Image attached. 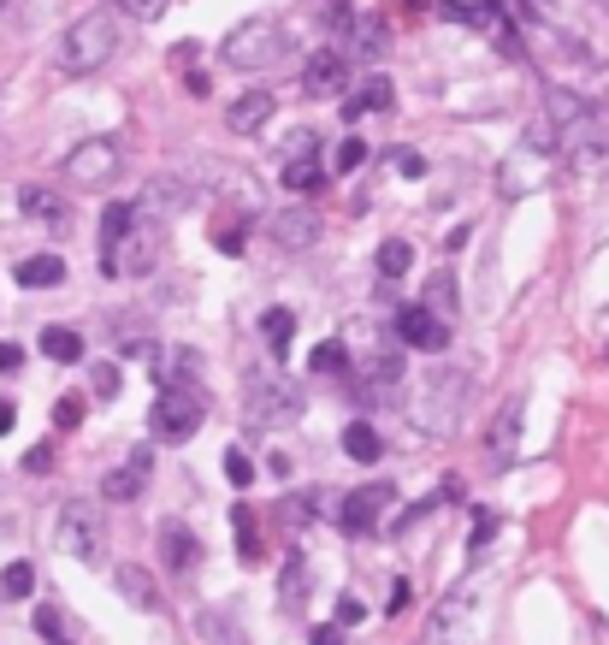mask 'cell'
I'll return each mask as SVG.
<instances>
[{"mask_svg": "<svg viewBox=\"0 0 609 645\" xmlns=\"http://www.w3.org/2000/svg\"><path fill=\"white\" fill-rule=\"evenodd\" d=\"M527 143H545L556 160L568 166V173H603V160H609V131H603V118L586 107L580 95H568V90H550L545 95V125H533L527 131Z\"/></svg>", "mask_w": 609, "mask_h": 645, "instance_id": "6da1fadb", "label": "cell"}, {"mask_svg": "<svg viewBox=\"0 0 609 645\" xmlns=\"http://www.w3.org/2000/svg\"><path fill=\"white\" fill-rule=\"evenodd\" d=\"M113 54H118V19L113 12H83V19L65 24L54 60L65 77H95L101 65H113Z\"/></svg>", "mask_w": 609, "mask_h": 645, "instance_id": "7a4b0ae2", "label": "cell"}, {"mask_svg": "<svg viewBox=\"0 0 609 645\" xmlns=\"http://www.w3.org/2000/svg\"><path fill=\"white\" fill-rule=\"evenodd\" d=\"M467 392H474V379H467V373H456V367L426 373V379L414 385V420H421V427H426L432 438H444V433L462 420Z\"/></svg>", "mask_w": 609, "mask_h": 645, "instance_id": "3957f363", "label": "cell"}, {"mask_svg": "<svg viewBox=\"0 0 609 645\" xmlns=\"http://www.w3.org/2000/svg\"><path fill=\"white\" fill-rule=\"evenodd\" d=\"M161 249H166V219H154V214L136 208L131 226H125V237H118L113 254L101 261V273H107V279H143L148 267L161 261Z\"/></svg>", "mask_w": 609, "mask_h": 645, "instance_id": "277c9868", "label": "cell"}, {"mask_svg": "<svg viewBox=\"0 0 609 645\" xmlns=\"http://www.w3.org/2000/svg\"><path fill=\"white\" fill-rule=\"evenodd\" d=\"M242 409L255 427H296L302 420V385L285 373H249L242 379Z\"/></svg>", "mask_w": 609, "mask_h": 645, "instance_id": "5b68a950", "label": "cell"}, {"mask_svg": "<svg viewBox=\"0 0 609 645\" xmlns=\"http://www.w3.org/2000/svg\"><path fill=\"white\" fill-rule=\"evenodd\" d=\"M219 54L231 72H267V65H278L290 54V42H285V30H278L272 19H242L231 37L219 42Z\"/></svg>", "mask_w": 609, "mask_h": 645, "instance_id": "8992f818", "label": "cell"}, {"mask_svg": "<svg viewBox=\"0 0 609 645\" xmlns=\"http://www.w3.org/2000/svg\"><path fill=\"white\" fill-rule=\"evenodd\" d=\"M65 184H83V190H107V184L125 173V148L113 137H83L72 155H65Z\"/></svg>", "mask_w": 609, "mask_h": 645, "instance_id": "52a82bcc", "label": "cell"}, {"mask_svg": "<svg viewBox=\"0 0 609 645\" xmlns=\"http://www.w3.org/2000/svg\"><path fill=\"white\" fill-rule=\"evenodd\" d=\"M148 427H154V438H161V445H189V438L202 433V397L189 392V385H166V392L154 397Z\"/></svg>", "mask_w": 609, "mask_h": 645, "instance_id": "ba28073f", "label": "cell"}, {"mask_svg": "<svg viewBox=\"0 0 609 645\" xmlns=\"http://www.w3.org/2000/svg\"><path fill=\"white\" fill-rule=\"evenodd\" d=\"M479 627H485L479 592L462 586L438 604V616H432V627H426V645H479Z\"/></svg>", "mask_w": 609, "mask_h": 645, "instance_id": "9c48e42d", "label": "cell"}, {"mask_svg": "<svg viewBox=\"0 0 609 645\" xmlns=\"http://www.w3.org/2000/svg\"><path fill=\"white\" fill-rule=\"evenodd\" d=\"M556 166H562V160H556L545 143H520L515 155L497 166V190H503V196H527V190H545V184L556 178Z\"/></svg>", "mask_w": 609, "mask_h": 645, "instance_id": "30bf717a", "label": "cell"}, {"mask_svg": "<svg viewBox=\"0 0 609 645\" xmlns=\"http://www.w3.org/2000/svg\"><path fill=\"white\" fill-rule=\"evenodd\" d=\"M54 539H60V551L72 556V563H101V551H107V533H101V516L90 503H65Z\"/></svg>", "mask_w": 609, "mask_h": 645, "instance_id": "8fae6325", "label": "cell"}, {"mask_svg": "<svg viewBox=\"0 0 609 645\" xmlns=\"http://www.w3.org/2000/svg\"><path fill=\"white\" fill-rule=\"evenodd\" d=\"M396 503V486L391 480H368V486H355L350 498H343V533H373L379 521H385V509Z\"/></svg>", "mask_w": 609, "mask_h": 645, "instance_id": "7c38bea8", "label": "cell"}, {"mask_svg": "<svg viewBox=\"0 0 609 645\" xmlns=\"http://www.w3.org/2000/svg\"><path fill=\"white\" fill-rule=\"evenodd\" d=\"M320 184H326V160H320L314 131H296L290 160H285V190H296V196H314Z\"/></svg>", "mask_w": 609, "mask_h": 645, "instance_id": "4fadbf2b", "label": "cell"}, {"mask_svg": "<svg viewBox=\"0 0 609 645\" xmlns=\"http://www.w3.org/2000/svg\"><path fill=\"white\" fill-rule=\"evenodd\" d=\"M272 243L278 249H290V254H302V249H314L320 243V214L308 208V201H296V208H278L272 214Z\"/></svg>", "mask_w": 609, "mask_h": 645, "instance_id": "5bb4252c", "label": "cell"}, {"mask_svg": "<svg viewBox=\"0 0 609 645\" xmlns=\"http://www.w3.org/2000/svg\"><path fill=\"white\" fill-rule=\"evenodd\" d=\"M148 468H154V450L148 445H136L125 462H118L107 480H101V498L107 503H131V498H143V486H148Z\"/></svg>", "mask_w": 609, "mask_h": 645, "instance_id": "9a60e30c", "label": "cell"}, {"mask_svg": "<svg viewBox=\"0 0 609 645\" xmlns=\"http://www.w3.org/2000/svg\"><path fill=\"white\" fill-rule=\"evenodd\" d=\"M396 337H403L409 350H432V355H438V350L450 344V320H438L432 309H421V302H414V309L396 314Z\"/></svg>", "mask_w": 609, "mask_h": 645, "instance_id": "2e32d148", "label": "cell"}, {"mask_svg": "<svg viewBox=\"0 0 609 645\" xmlns=\"http://www.w3.org/2000/svg\"><path fill=\"white\" fill-rule=\"evenodd\" d=\"M343 83H350V65H343L338 48H320V54L302 65V95H314V101L320 95H338Z\"/></svg>", "mask_w": 609, "mask_h": 645, "instance_id": "e0dca14e", "label": "cell"}, {"mask_svg": "<svg viewBox=\"0 0 609 645\" xmlns=\"http://www.w3.org/2000/svg\"><path fill=\"white\" fill-rule=\"evenodd\" d=\"M267 118H272V90H249L225 107V131H231V137H255Z\"/></svg>", "mask_w": 609, "mask_h": 645, "instance_id": "ac0fdd59", "label": "cell"}, {"mask_svg": "<svg viewBox=\"0 0 609 645\" xmlns=\"http://www.w3.org/2000/svg\"><path fill=\"white\" fill-rule=\"evenodd\" d=\"M19 208L37 219V226H48V231H65V219H72L65 196H60V190H48V184H24V190H19Z\"/></svg>", "mask_w": 609, "mask_h": 645, "instance_id": "d6986e66", "label": "cell"}, {"mask_svg": "<svg viewBox=\"0 0 609 645\" xmlns=\"http://www.w3.org/2000/svg\"><path fill=\"white\" fill-rule=\"evenodd\" d=\"M196 556H202L196 533H189L184 521H166V528H161V563L172 574H196Z\"/></svg>", "mask_w": 609, "mask_h": 645, "instance_id": "ffe728a7", "label": "cell"}, {"mask_svg": "<svg viewBox=\"0 0 609 645\" xmlns=\"http://www.w3.org/2000/svg\"><path fill=\"white\" fill-rule=\"evenodd\" d=\"M189 201H196V190H189L184 178H154L148 190H143V201H136V208L154 214V219H166V214H184Z\"/></svg>", "mask_w": 609, "mask_h": 645, "instance_id": "44dd1931", "label": "cell"}, {"mask_svg": "<svg viewBox=\"0 0 609 645\" xmlns=\"http://www.w3.org/2000/svg\"><path fill=\"white\" fill-rule=\"evenodd\" d=\"M278 604L285 610H302L308 604V556L290 551L285 563H278Z\"/></svg>", "mask_w": 609, "mask_h": 645, "instance_id": "7402d4cb", "label": "cell"}, {"mask_svg": "<svg viewBox=\"0 0 609 645\" xmlns=\"http://www.w3.org/2000/svg\"><path fill=\"white\" fill-rule=\"evenodd\" d=\"M485 445H492V462H497V468L515 462V445H520V403H509V409L497 415V427H492V438H485Z\"/></svg>", "mask_w": 609, "mask_h": 645, "instance_id": "603a6c76", "label": "cell"}, {"mask_svg": "<svg viewBox=\"0 0 609 645\" xmlns=\"http://www.w3.org/2000/svg\"><path fill=\"white\" fill-rule=\"evenodd\" d=\"M19 284L24 291H54V284H65V261L60 254H30V261H19Z\"/></svg>", "mask_w": 609, "mask_h": 645, "instance_id": "cb8c5ba5", "label": "cell"}, {"mask_svg": "<svg viewBox=\"0 0 609 645\" xmlns=\"http://www.w3.org/2000/svg\"><path fill=\"white\" fill-rule=\"evenodd\" d=\"M391 101H396V95H391V77H379V72H373L368 83H361V95H350V101H343V118H361V113H385Z\"/></svg>", "mask_w": 609, "mask_h": 645, "instance_id": "d4e9b609", "label": "cell"}, {"mask_svg": "<svg viewBox=\"0 0 609 645\" xmlns=\"http://www.w3.org/2000/svg\"><path fill=\"white\" fill-rule=\"evenodd\" d=\"M231 528H237V556H242V563H260V521H255L249 503L231 509Z\"/></svg>", "mask_w": 609, "mask_h": 645, "instance_id": "484cf974", "label": "cell"}, {"mask_svg": "<svg viewBox=\"0 0 609 645\" xmlns=\"http://www.w3.org/2000/svg\"><path fill=\"white\" fill-rule=\"evenodd\" d=\"M260 337H267L272 355H285L290 337H296V314L290 309H267V314H260Z\"/></svg>", "mask_w": 609, "mask_h": 645, "instance_id": "4316f807", "label": "cell"}, {"mask_svg": "<svg viewBox=\"0 0 609 645\" xmlns=\"http://www.w3.org/2000/svg\"><path fill=\"white\" fill-rule=\"evenodd\" d=\"M343 456H350V462H379V433L368 420H350V427H343Z\"/></svg>", "mask_w": 609, "mask_h": 645, "instance_id": "83f0119b", "label": "cell"}, {"mask_svg": "<svg viewBox=\"0 0 609 645\" xmlns=\"http://www.w3.org/2000/svg\"><path fill=\"white\" fill-rule=\"evenodd\" d=\"M42 355L48 362H83V337L72 326H48L42 332Z\"/></svg>", "mask_w": 609, "mask_h": 645, "instance_id": "f1b7e54d", "label": "cell"}, {"mask_svg": "<svg viewBox=\"0 0 609 645\" xmlns=\"http://www.w3.org/2000/svg\"><path fill=\"white\" fill-rule=\"evenodd\" d=\"M118 592H125V599L136 604V610H161V592H154V581H148V574L143 569H118Z\"/></svg>", "mask_w": 609, "mask_h": 645, "instance_id": "f546056e", "label": "cell"}, {"mask_svg": "<svg viewBox=\"0 0 609 645\" xmlns=\"http://www.w3.org/2000/svg\"><path fill=\"white\" fill-rule=\"evenodd\" d=\"M308 367L326 373V379H343V373H350V350H343L338 337H326V344H314V355H308Z\"/></svg>", "mask_w": 609, "mask_h": 645, "instance_id": "4dcf8cb0", "label": "cell"}, {"mask_svg": "<svg viewBox=\"0 0 609 645\" xmlns=\"http://www.w3.org/2000/svg\"><path fill=\"white\" fill-rule=\"evenodd\" d=\"M368 385L379 397H396L403 392V355H379V362L368 367Z\"/></svg>", "mask_w": 609, "mask_h": 645, "instance_id": "1f68e13d", "label": "cell"}, {"mask_svg": "<svg viewBox=\"0 0 609 645\" xmlns=\"http://www.w3.org/2000/svg\"><path fill=\"white\" fill-rule=\"evenodd\" d=\"M314 509H320V491H290V498L278 503V521H285V528H308Z\"/></svg>", "mask_w": 609, "mask_h": 645, "instance_id": "d6a6232c", "label": "cell"}, {"mask_svg": "<svg viewBox=\"0 0 609 645\" xmlns=\"http://www.w3.org/2000/svg\"><path fill=\"white\" fill-rule=\"evenodd\" d=\"M409 267H414V243H403V237L379 243V273H385V279H403Z\"/></svg>", "mask_w": 609, "mask_h": 645, "instance_id": "836d02e7", "label": "cell"}, {"mask_svg": "<svg viewBox=\"0 0 609 645\" xmlns=\"http://www.w3.org/2000/svg\"><path fill=\"white\" fill-rule=\"evenodd\" d=\"M30 586H37V569L30 563H12L7 574H0V592H7V599H30Z\"/></svg>", "mask_w": 609, "mask_h": 645, "instance_id": "e575fe53", "label": "cell"}, {"mask_svg": "<svg viewBox=\"0 0 609 645\" xmlns=\"http://www.w3.org/2000/svg\"><path fill=\"white\" fill-rule=\"evenodd\" d=\"M118 385H125V379H118V367H113V362L90 367V392H95L101 403H107V397H118Z\"/></svg>", "mask_w": 609, "mask_h": 645, "instance_id": "d590c367", "label": "cell"}, {"mask_svg": "<svg viewBox=\"0 0 609 645\" xmlns=\"http://www.w3.org/2000/svg\"><path fill=\"white\" fill-rule=\"evenodd\" d=\"M54 427H60V433L83 427V397H78V392H65V397L54 403Z\"/></svg>", "mask_w": 609, "mask_h": 645, "instance_id": "8d00e7d4", "label": "cell"}, {"mask_svg": "<svg viewBox=\"0 0 609 645\" xmlns=\"http://www.w3.org/2000/svg\"><path fill=\"white\" fill-rule=\"evenodd\" d=\"M214 249L242 254V219H219V226H214Z\"/></svg>", "mask_w": 609, "mask_h": 645, "instance_id": "74e56055", "label": "cell"}, {"mask_svg": "<svg viewBox=\"0 0 609 645\" xmlns=\"http://www.w3.org/2000/svg\"><path fill=\"white\" fill-rule=\"evenodd\" d=\"M113 7H118V12H131L136 24H154V19L166 12V0H113Z\"/></svg>", "mask_w": 609, "mask_h": 645, "instance_id": "f35d334b", "label": "cell"}, {"mask_svg": "<svg viewBox=\"0 0 609 645\" xmlns=\"http://www.w3.org/2000/svg\"><path fill=\"white\" fill-rule=\"evenodd\" d=\"M361 160H368V143H361V137H350V143H338V155H332V166H338V173H355V166Z\"/></svg>", "mask_w": 609, "mask_h": 645, "instance_id": "ab89813d", "label": "cell"}, {"mask_svg": "<svg viewBox=\"0 0 609 645\" xmlns=\"http://www.w3.org/2000/svg\"><path fill=\"white\" fill-rule=\"evenodd\" d=\"M225 480H231V486H249V480H255V462H249L242 450H225Z\"/></svg>", "mask_w": 609, "mask_h": 645, "instance_id": "60d3db41", "label": "cell"}, {"mask_svg": "<svg viewBox=\"0 0 609 645\" xmlns=\"http://www.w3.org/2000/svg\"><path fill=\"white\" fill-rule=\"evenodd\" d=\"M37 634H42L48 645H65V627H60V610H48V604L37 610Z\"/></svg>", "mask_w": 609, "mask_h": 645, "instance_id": "b9f144b4", "label": "cell"}, {"mask_svg": "<svg viewBox=\"0 0 609 645\" xmlns=\"http://www.w3.org/2000/svg\"><path fill=\"white\" fill-rule=\"evenodd\" d=\"M450 309H456V291H450V279H432V314L450 320Z\"/></svg>", "mask_w": 609, "mask_h": 645, "instance_id": "7bdbcfd3", "label": "cell"}, {"mask_svg": "<svg viewBox=\"0 0 609 645\" xmlns=\"http://www.w3.org/2000/svg\"><path fill=\"white\" fill-rule=\"evenodd\" d=\"M54 468V445H37V450H24V474H48Z\"/></svg>", "mask_w": 609, "mask_h": 645, "instance_id": "ee69618b", "label": "cell"}, {"mask_svg": "<svg viewBox=\"0 0 609 645\" xmlns=\"http://www.w3.org/2000/svg\"><path fill=\"white\" fill-rule=\"evenodd\" d=\"M396 173H403V178H421V173H426V160L414 155V148H396Z\"/></svg>", "mask_w": 609, "mask_h": 645, "instance_id": "f6af8a7d", "label": "cell"}, {"mask_svg": "<svg viewBox=\"0 0 609 645\" xmlns=\"http://www.w3.org/2000/svg\"><path fill=\"white\" fill-rule=\"evenodd\" d=\"M492 533H497V516H492V509H479V516H474V551H479Z\"/></svg>", "mask_w": 609, "mask_h": 645, "instance_id": "bcb514c9", "label": "cell"}, {"mask_svg": "<svg viewBox=\"0 0 609 645\" xmlns=\"http://www.w3.org/2000/svg\"><path fill=\"white\" fill-rule=\"evenodd\" d=\"M361 54H385V30L379 24H361Z\"/></svg>", "mask_w": 609, "mask_h": 645, "instance_id": "7dc6e473", "label": "cell"}, {"mask_svg": "<svg viewBox=\"0 0 609 645\" xmlns=\"http://www.w3.org/2000/svg\"><path fill=\"white\" fill-rule=\"evenodd\" d=\"M368 610H361V599H338V627H355Z\"/></svg>", "mask_w": 609, "mask_h": 645, "instance_id": "c3c4849f", "label": "cell"}, {"mask_svg": "<svg viewBox=\"0 0 609 645\" xmlns=\"http://www.w3.org/2000/svg\"><path fill=\"white\" fill-rule=\"evenodd\" d=\"M24 367V350L19 344H0V373H19Z\"/></svg>", "mask_w": 609, "mask_h": 645, "instance_id": "681fc988", "label": "cell"}, {"mask_svg": "<svg viewBox=\"0 0 609 645\" xmlns=\"http://www.w3.org/2000/svg\"><path fill=\"white\" fill-rule=\"evenodd\" d=\"M409 599H414V592H409V581H396V586H391V616H403V610H409Z\"/></svg>", "mask_w": 609, "mask_h": 645, "instance_id": "f907efd6", "label": "cell"}, {"mask_svg": "<svg viewBox=\"0 0 609 645\" xmlns=\"http://www.w3.org/2000/svg\"><path fill=\"white\" fill-rule=\"evenodd\" d=\"M308 645H343V627L332 622V627H314V639H308Z\"/></svg>", "mask_w": 609, "mask_h": 645, "instance_id": "816d5d0a", "label": "cell"}, {"mask_svg": "<svg viewBox=\"0 0 609 645\" xmlns=\"http://www.w3.org/2000/svg\"><path fill=\"white\" fill-rule=\"evenodd\" d=\"M12 420H19V409H12V403H0V438L12 433Z\"/></svg>", "mask_w": 609, "mask_h": 645, "instance_id": "f5cc1de1", "label": "cell"}, {"mask_svg": "<svg viewBox=\"0 0 609 645\" xmlns=\"http://www.w3.org/2000/svg\"><path fill=\"white\" fill-rule=\"evenodd\" d=\"M409 7H421V0H409Z\"/></svg>", "mask_w": 609, "mask_h": 645, "instance_id": "db71d44e", "label": "cell"}, {"mask_svg": "<svg viewBox=\"0 0 609 645\" xmlns=\"http://www.w3.org/2000/svg\"><path fill=\"white\" fill-rule=\"evenodd\" d=\"M0 7H12V0H0Z\"/></svg>", "mask_w": 609, "mask_h": 645, "instance_id": "11a10c76", "label": "cell"}]
</instances>
